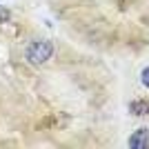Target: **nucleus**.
Here are the masks:
<instances>
[{
    "mask_svg": "<svg viewBox=\"0 0 149 149\" xmlns=\"http://www.w3.org/2000/svg\"><path fill=\"white\" fill-rule=\"evenodd\" d=\"M129 147L131 149H147L149 147V131L147 129H138L131 134L129 138Z\"/></svg>",
    "mask_w": 149,
    "mask_h": 149,
    "instance_id": "nucleus-2",
    "label": "nucleus"
},
{
    "mask_svg": "<svg viewBox=\"0 0 149 149\" xmlns=\"http://www.w3.org/2000/svg\"><path fill=\"white\" fill-rule=\"evenodd\" d=\"M131 113H136V116H145V113H149V102H145V100H140V102H131Z\"/></svg>",
    "mask_w": 149,
    "mask_h": 149,
    "instance_id": "nucleus-3",
    "label": "nucleus"
},
{
    "mask_svg": "<svg viewBox=\"0 0 149 149\" xmlns=\"http://www.w3.org/2000/svg\"><path fill=\"white\" fill-rule=\"evenodd\" d=\"M140 80H143L145 87H149V67H147V69H143V74H140Z\"/></svg>",
    "mask_w": 149,
    "mask_h": 149,
    "instance_id": "nucleus-4",
    "label": "nucleus"
},
{
    "mask_svg": "<svg viewBox=\"0 0 149 149\" xmlns=\"http://www.w3.org/2000/svg\"><path fill=\"white\" fill-rule=\"evenodd\" d=\"M51 56H54V45L49 40H36L25 51V58L29 65H45Z\"/></svg>",
    "mask_w": 149,
    "mask_h": 149,
    "instance_id": "nucleus-1",
    "label": "nucleus"
}]
</instances>
